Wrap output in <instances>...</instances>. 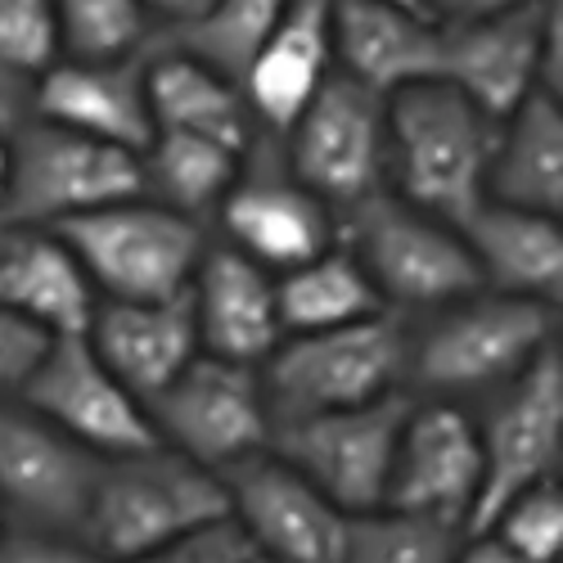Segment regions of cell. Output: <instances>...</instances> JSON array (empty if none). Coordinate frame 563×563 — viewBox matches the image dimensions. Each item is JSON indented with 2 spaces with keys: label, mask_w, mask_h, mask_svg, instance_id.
Masks as SVG:
<instances>
[{
  "label": "cell",
  "mask_w": 563,
  "mask_h": 563,
  "mask_svg": "<svg viewBox=\"0 0 563 563\" xmlns=\"http://www.w3.org/2000/svg\"><path fill=\"white\" fill-rule=\"evenodd\" d=\"M406 365H410L406 320L379 311L352 324H334V330L285 334L279 347L257 365V374L271 419L289 424V419L330 415L401 393Z\"/></svg>",
  "instance_id": "obj_4"
},
{
  "label": "cell",
  "mask_w": 563,
  "mask_h": 563,
  "mask_svg": "<svg viewBox=\"0 0 563 563\" xmlns=\"http://www.w3.org/2000/svg\"><path fill=\"white\" fill-rule=\"evenodd\" d=\"M0 532H5V509H0Z\"/></svg>",
  "instance_id": "obj_43"
},
{
  "label": "cell",
  "mask_w": 563,
  "mask_h": 563,
  "mask_svg": "<svg viewBox=\"0 0 563 563\" xmlns=\"http://www.w3.org/2000/svg\"><path fill=\"white\" fill-rule=\"evenodd\" d=\"M0 307L59 339L90 330L100 294L51 225H0Z\"/></svg>",
  "instance_id": "obj_21"
},
{
  "label": "cell",
  "mask_w": 563,
  "mask_h": 563,
  "mask_svg": "<svg viewBox=\"0 0 563 563\" xmlns=\"http://www.w3.org/2000/svg\"><path fill=\"white\" fill-rule=\"evenodd\" d=\"M32 118L145 154L154 140L145 68L135 59H59L32 86Z\"/></svg>",
  "instance_id": "obj_19"
},
{
  "label": "cell",
  "mask_w": 563,
  "mask_h": 563,
  "mask_svg": "<svg viewBox=\"0 0 563 563\" xmlns=\"http://www.w3.org/2000/svg\"><path fill=\"white\" fill-rule=\"evenodd\" d=\"M208 5H212V0H140V10L154 14V19H163V23H172V27L199 19Z\"/></svg>",
  "instance_id": "obj_41"
},
{
  "label": "cell",
  "mask_w": 563,
  "mask_h": 563,
  "mask_svg": "<svg viewBox=\"0 0 563 563\" xmlns=\"http://www.w3.org/2000/svg\"><path fill=\"white\" fill-rule=\"evenodd\" d=\"M464 249L483 289L559 307L563 298V225L550 212L483 199L460 221Z\"/></svg>",
  "instance_id": "obj_23"
},
{
  "label": "cell",
  "mask_w": 563,
  "mask_h": 563,
  "mask_svg": "<svg viewBox=\"0 0 563 563\" xmlns=\"http://www.w3.org/2000/svg\"><path fill=\"white\" fill-rule=\"evenodd\" d=\"M496 122L442 77L388 96V172L393 195L410 208L460 225L487 199Z\"/></svg>",
  "instance_id": "obj_1"
},
{
  "label": "cell",
  "mask_w": 563,
  "mask_h": 563,
  "mask_svg": "<svg viewBox=\"0 0 563 563\" xmlns=\"http://www.w3.org/2000/svg\"><path fill=\"white\" fill-rule=\"evenodd\" d=\"M334 64L374 96L442 73V23L401 0H330Z\"/></svg>",
  "instance_id": "obj_18"
},
{
  "label": "cell",
  "mask_w": 563,
  "mask_h": 563,
  "mask_svg": "<svg viewBox=\"0 0 563 563\" xmlns=\"http://www.w3.org/2000/svg\"><path fill=\"white\" fill-rule=\"evenodd\" d=\"M541 90L563 96V0H545V23H541Z\"/></svg>",
  "instance_id": "obj_37"
},
{
  "label": "cell",
  "mask_w": 563,
  "mask_h": 563,
  "mask_svg": "<svg viewBox=\"0 0 563 563\" xmlns=\"http://www.w3.org/2000/svg\"><path fill=\"white\" fill-rule=\"evenodd\" d=\"M464 528L401 509H369L347 519V545L339 563H455Z\"/></svg>",
  "instance_id": "obj_30"
},
{
  "label": "cell",
  "mask_w": 563,
  "mask_h": 563,
  "mask_svg": "<svg viewBox=\"0 0 563 563\" xmlns=\"http://www.w3.org/2000/svg\"><path fill=\"white\" fill-rule=\"evenodd\" d=\"M221 519H230L221 474L154 442L145 451L104 455L77 537L104 563H126Z\"/></svg>",
  "instance_id": "obj_2"
},
{
  "label": "cell",
  "mask_w": 563,
  "mask_h": 563,
  "mask_svg": "<svg viewBox=\"0 0 563 563\" xmlns=\"http://www.w3.org/2000/svg\"><path fill=\"white\" fill-rule=\"evenodd\" d=\"M45 347H51V334L0 307V401H10V397L23 393L27 374L36 369Z\"/></svg>",
  "instance_id": "obj_36"
},
{
  "label": "cell",
  "mask_w": 563,
  "mask_h": 563,
  "mask_svg": "<svg viewBox=\"0 0 563 563\" xmlns=\"http://www.w3.org/2000/svg\"><path fill=\"white\" fill-rule=\"evenodd\" d=\"M253 563H271V559H253Z\"/></svg>",
  "instance_id": "obj_45"
},
{
  "label": "cell",
  "mask_w": 563,
  "mask_h": 563,
  "mask_svg": "<svg viewBox=\"0 0 563 563\" xmlns=\"http://www.w3.org/2000/svg\"><path fill=\"white\" fill-rule=\"evenodd\" d=\"M289 172L330 208H352L384 190L388 172V96L347 73H330L298 122L285 131Z\"/></svg>",
  "instance_id": "obj_11"
},
{
  "label": "cell",
  "mask_w": 563,
  "mask_h": 563,
  "mask_svg": "<svg viewBox=\"0 0 563 563\" xmlns=\"http://www.w3.org/2000/svg\"><path fill=\"white\" fill-rule=\"evenodd\" d=\"M523 563H559L563 554V487L559 478L537 483L514 496L487 528Z\"/></svg>",
  "instance_id": "obj_32"
},
{
  "label": "cell",
  "mask_w": 563,
  "mask_h": 563,
  "mask_svg": "<svg viewBox=\"0 0 563 563\" xmlns=\"http://www.w3.org/2000/svg\"><path fill=\"white\" fill-rule=\"evenodd\" d=\"M221 234L230 249H240L271 275L294 271L339 244V221L334 208L294 172H253L230 185V195L217 208Z\"/></svg>",
  "instance_id": "obj_17"
},
{
  "label": "cell",
  "mask_w": 563,
  "mask_h": 563,
  "mask_svg": "<svg viewBox=\"0 0 563 563\" xmlns=\"http://www.w3.org/2000/svg\"><path fill=\"white\" fill-rule=\"evenodd\" d=\"M145 96L154 131H190L234 154H249L253 113L240 81L212 73L208 64L180 51H167L145 68Z\"/></svg>",
  "instance_id": "obj_26"
},
{
  "label": "cell",
  "mask_w": 563,
  "mask_h": 563,
  "mask_svg": "<svg viewBox=\"0 0 563 563\" xmlns=\"http://www.w3.org/2000/svg\"><path fill=\"white\" fill-rule=\"evenodd\" d=\"M190 307L199 324V347L212 356L262 365L285 339L275 307V275L230 244L203 249L190 279Z\"/></svg>",
  "instance_id": "obj_20"
},
{
  "label": "cell",
  "mask_w": 563,
  "mask_h": 563,
  "mask_svg": "<svg viewBox=\"0 0 563 563\" xmlns=\"http://www.w3.org/2000/svg\"><path fill=\"white\" fill-rule=\"evenodd\" d=\"M285 5L289 0H212L199 19L176 27L172 51L208 64L212 73L230 81H240L266 45V36L275 32Z\"/></svg>",
  "instance_id": "obj_29"
},
{
  "label": "cell",
  "mask_w": 563,
  "mask_h": 563,
  "mask_svg": "<svg viewBox=\"0 0 563 563\" xmlns=\"http://www.w3.org/2000/svg\"><path fill=\"white\" fill-rule=\"evenodd\" d=\"M343 212L339 244L352 249L384 307L438 311L483 289L460 225L410 208L393 190H374Z\"/></svg>",
  "instance_id": "obj_6"
},
{
  "label": "cell",
  "mask_w": 563,
  "mask_h": 563,
  "mask_svg": "<svg viewBox=\"0 0 563 563\" xmlns=\"http://www.w3.org/2000/svg\"><path fill=\"white\" fill-rule=\"evenodd\" d=\"M230 519L244 528L257 559L271 563H339L347 514L271 446L221 468Z\"/></svg>",
  "instance_id": "obj_13"
},
{
  "label": "cell",
  "mask_w": 563,
  "mask_h": 563,
  "mask_svg": "<svg viewBox=\"0 0 563 563\" xmlns=\"http://www.w3.org/2000/svg\"><path fill=\"white\" fill-rule=\"evenodd\" d=\"M0 563H104L77 532H45L5 523L0 532Z\"/></svg>",
  "instance_id": "obj_35"
},
{
  "label": "cell",
  "mask_w": 563,
  "mask_h": 563,
  "mask_svg": "<svg viewBox=\"0 0 563 563\" xmlns=\"http://www.w3.org/2000/svg\"><path fill=\"white\" fill-rule=\"evenodd\" d=\"M334 73V41H330V0H289L275 32L240 77L253 122L285 135L311 96Z\"/></svg>",
  "instance_id": "obj_24"
},
{
  "label": "cell",
  "mask_w": 563,
  "mask_h": 563,
  "mask_svg": "<svg viewBox=\"0 0 563 563\" xmlns=\"http://www.w3.org/2000/svg\"><path fill=\"white\" fill-rule=\"evenodd\" d=\"M483 487L478 424L460 401H410L384 505L464 528Z\"/></svg>",
  "instance_id": "obj_15"
},
{
  "label": "cell",
  "mask_w": 563,
  "mask_h": 563,
  "mask_svg": "<svg viewBox=\"0 0 563 563\" xmlns=\"http://www.w3.org/2000/svg\"><path fill=\"white\" fill-rule=\"evenodd\" d=\"M419 5L438 23H468V19H487V14H505L514 5H528V0H419Z\"/></svg>",
  "instance_id": "obj_38"
},
{
  "label": "cell",
  "mask_w": 563,
  "mask_h": 563,
  "mask_svg": "<svg viewBox=\"0 0 563 563\" xmlns=\"http://www.w3.org/2000/svg\"><path fill=\"white\" fill-rule=\"evenodd\" d=\"M240 158L244 154L217 145V140L190 135V131H154L150 150L140 154L145 195L199 221L203 212H217L221 199L230 195V185L240 180L244 172Z\"/></svg>",
  "instance_id": "obj_28"
},
{
  "label": "cell",
  "mask_w": 563,
  "mask_h": 563,
  "mask_svg": "<svg viewBox=\"0 0 563 563\" xmlns=\"http://www.w3.org/2000/svg\"><path fill=\"white\" fill-rule=\"evenodd\" d=\"M487 199L550 217L563 212V113L545 90H532L505 122H496Z\"/></svg>",
  "instance_id": "obj_25"
},
{
  "label": "cell",
  "mask_w": 563,
  "mask_h": 563,
  "mask_svg": "<svg viewBox=\"0 0 563 563\" xmlns=\"http://www.w3.org/2000/svg\"><path fill=\"white\" fill-rule=\"evenodd\" d=\"M135 195H145L140 154L32 118L10 135L0 225H59Z\"/></svg>",
  "instance_id": "obj_7"
},
{
  "label": "cell",
  "mask_w": 563,
  "mask_h": 563,
  "mask_svg": "<svg viewBox=\"0 0 563 563\" xmlns=\"http://www.w3.org/2000/svg\"><path fill=\"white\" fill-rule=\"evenodd\" d=\"M410 401L415 397L401 388L365 406L289 419V424H275L271 451L285 455L302 478H311L347 519H356V514L384 509L393 455Z\"/></svg>",
  "instance_id": "obj_10"
},
{
  "label": "cell",
  "mask_w": 563,
  "mask_h": 563,
  "mask_svg": "<svg viewBox=\"0 0 563 563\" xmlns=\"http://www.w3.org/2000/svg\"><path fill=\"white\" fill-rule=\"evenodd\" d=\"M68 59H131L150 14L140 0H55Z\"/></svg>",
  "instance_id": "obj_31"
},
{
  "label": "cell",
  "mask_w": 563,
  "mask_h": 563,
  "mask_svg": "<svg viewBox=\"0 0 563 563\" xmlns=\"http://www.w3.org/2000/svg\"><path fill=\"white\" fill-rule=\"evenodd\" d=\"M5 180H10V140H0V195H5Z\"/></svg>",
  "instance_id": "obj_42"
},
{
  "label": "cell",
  "mask_w": 563,
  "mask_h": 563,
  "mask_svg": "<svg viewBox=\"0 0 563 563\" xmlns=\"http://www.w3.org/2000/svg\"><path fill=\"white\" fill-rule=\"evenodd\" d=\"M86 343L140 401L158 397L203 352L190 294L167 302H100Z\"/></svg>",
  "instance_id": "obj_22"
},
{
  "label": "cell",
  "mask_w": 563,
  "mask_h": 563,
  "mask_svg": "<svg viewBox=\"0 0 563 563\" xmlns=\"http://www.w3.org/2000/svg\"><path fill=\"white\" fill-rule=\"evenodd\" d=\"M483 442V487L464 537L487 532L496 514L537 483L559 478L563 464V347L559 339L500 393H492Z\"/></svg>",
  "instance_id": "obj_8"
},
{
  "label": "cell",
  "mask_w": 563,
  "mask_h": 563,
  "mask_svg": "<svg viewBox=\"0 0 563 563\" xmlns=\"http://www.w3.org/2000/svg\"><path fill=\"white\" fill-rule=\"evenodd\" d=\"M104 302H167L190 294L208 249L203 225L158 199H122L51 225Z\"/></svg>",
  "instance_id": "obj_5"
},
{
  "label": "cell",
  "mask_w": 563,
  "mask_h": 563,
  "mask_svg": "<svg viewBox=\"0 0 563 563\" xmlns=\"http://www.w3.org/2000/svg\"><path fill=\"white\" fill-rule=\"evenodd\" d=\"M64 55L55 0H0V73L36 81Z\"/></svg>",
  "instance_id": "obj_33"
},
{
  "label": "cell",
  "mask_w": 563,
  "mask_h": 563,
  "mask_svg": "<svg viewBox=\"0 0 563 563\" xmlns=\"http://www.w3.org/2000/svg\"><path fill=\"white\" fill-rule=\"evenodd\" d=\"M559 307L478 289L455 298L410 334L406 384L442 401L492 397L554 343Z\"/></svg>",
  "instance_id": "obj_3"
},
{
  "label": "cell",
  "mask_w": 563,
  "mask_h": 563,
  "mask_svg": "<svg viewBox=\"0 0 563 563\" xmlns=\"http://www.w3.org/2000/svg\"><path fill=\"white\" fill-rule=\"evenodd\" d=\"M145 410L163 446L190 455L212 474L266 451L275 433L257 365L212 352H199L158 397L145 401Z\"/></svg>",
  "instance_id": "obj_9"
},
{
  "label": "cell",
  "mask_w": 563,
  "mask_h": 563,
  "mask_svg": "<svg viewBox=\"0 0 563 563\" xmlns=\"http://www.w3.org/2000/svg\"><path fill=\"white\" fill-rule=\"evenodd\" d=\"M401 5H419V0H401ZM419 10H424V5H419Z\"/></svg>",
  "instance_id": "obj_44"
},
{
  "label": "cell",
  "mask_w": 563,
  "mask_h": 563,
  "mask_svg": "<svg viewBox=\"0 0 563 563\" xmlns=\"http://www.w3.org/2000/svg\"><path fill=\"white\" fill-rule=\"evenodd\" d=\"M27 86L19 81V77H10V73H0V140H10L23 122H27Z\"/></svg>",
  "instance_id": "obj_39"
},
{
  "label": "cell",
  "mask_w": 563,
  "mask_h": 563,
  "mask_svg": "<svg viewBox=\"0 0 563 563\" xmlns=\"http://www.w3.org/2000/svg\"><path fill=\"white\" fill-rule=\"evenodd\" d=\"M253 559H257V550L244 537V528L234 519H221V523L185 532V537L140 554V559H126V563H253Z\"/></svg>",
  "instance_id": "obj_34"
},
{
  "label": "cell",
  "mask_w": 563,
  "mask_h": 563,
  "mask_svg": "<svg viewBox=\"0 0 563 563\" xmlns=\"http://www.w3.org/2000/svg\"><path fill=\"white\" fill-rule=\"evenodd\" d=\"M104 455L86 451L23 401H0V509L23 528L77 532Z\"/></svg>",
  "instance_id": "obj_14"
},
{
  "label": "cell",
  "mask_w": 563,
  "mask_h": 563,
  "mask_svg": "<svg viewBox=\"0 0 563 563\" xmlns=\"http://www.w3.org/2000/svg\"><path fill=\"white\" fill-rule=\"evenodd\" d=\"M19 401L96 455H126L158 442L145 401L126 393V384L100 361L86 334L51 339Z\"/></svg>",
  "instance_id": "obj_12"
},
{
  "label": "cell",
  "mask_w": 563,
  "mask_h": 563,
  "mask_svg": "<svg viewBox=\"0 0 563 563\" xmlns=\"http://www.w3.org/2000/svg\"><path fill=\"white\" fill-rule=\"evenodd\" d=\"M275 307L285 334H311V330H334V324H352L365 316L388 311L379 289L369 285V275L352 257L347 244H330L311 262L294 266L275 279Z\"/></svg>",
  "instance_id": "obj_27"
},
{
  "label": "cell",
  "mask_w": 563,
  "mask_h": 563,
  "mask_svg": "<svg viewBox=\"0 0 563 563\" xmlns=\"http://www.w3.org/2000/svg\"><path fill=\"white\" fill-rule=\"evenodd\" d=\"M455 563H523V559L514 554L505 541H496L492 532H474V537H468V541L460 545Z\"/></svg>",
  "instance_id": "obj_40"
},
{
  "label": "cell",
  "mask_w": 563,
  "mask_h": 563,
  "mask_svg": "<svg viewBox=\"0 0 563 563\" xmlns=\"http://www.w3.org/2000/svg\"><path fill=\"white\" fill-rule=\"evenodd\" d=\"M541 23L545 0H528L505 14L442 23V81L492 122H505L532 90H541Z\"/></svg>",
  "instance_id": "obj_16"
}]
</instances>
